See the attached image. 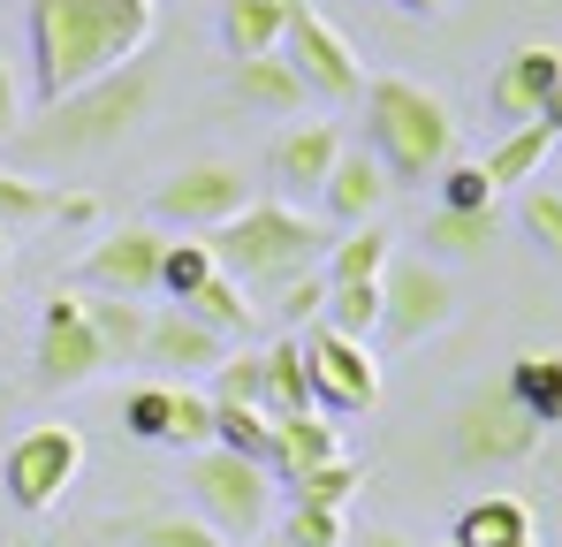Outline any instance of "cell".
Wrapping results in <instances>:
<instances>
[{"mask_svg": "<svg viewBox=\"0 0 562 547\" xmlns=\"http://www.w3.org/2000/svg\"><path fill=\"white\" fill-rule=\"evenodd\" d=\"M228 99H236V107H251V114H296V107H304V85L289 77V62H281V54H259V62H236Z\"/></svg>", "mask_w": 562, "mask_h": 547, "instance_id": "d4e9b609", "label": "cell"}, {"mask_svg": "<svg viewBox=\"0 0 562 547\" xmlns=\"http://www.w3.org/2000/svg\"><path fill=\"white\" fill-rule=\"evenodd\" d=\"M160 252H168V236L153 228V221H122V228H106L92 252H85V289L92 297H153V281H160Z\"/></svg>", "mask_w": 562, "mask_h": 547, "instance_id": "7c38bea8", "label": "cell"}, {"mask_svg": "<svg viewBox=\"0 0 562 547\" xmlns=\"http://www.w3.org/2000/svg\"><path fill=\"white\" fill-rule=\"evenodd\" d=\"M486 236H494V213H434L426 221V244H441V252H486Z\"/></svg>", "mask_w": 562, "mask_h": 547, "instance_id": "d590c367", "label": "cell"}, {"mask_svg": "<svg viewBox=\"0 0 562 547\" xmlns=\"http://www.w3.org/2000/svg\"><path fill=\"white\" fill-rule=\"evenodd\" d=\"M366 130H373V160L387 190H411V182L441 176L449 153H457V114L449 99L411 77H373L366 85Z\"/></svg>", "mask_w": 562, "mask_h": 547, "instance_id": "3957f363", "label": "cell"}, {"mask_svg": "<svg viewBox=\"0 0 562 547\" xmlns=\"http://www.w3.org/2000/svg\"><path fill=\"white\" fill-rule=\"evenodd\" d=\"M122 426L137 434V442H160L168 449V434H176V388L160 380V388H137L130 403H122Z\"/></svg>", "mask_w": 562, "mask_h": 547, "instance_id": "1f68e13d", "label": "cell"}, {"mask_svg": "<svg viewBox=\"0 0 562 547\" xmlns=\"http://www.w3.org/2000/svg\"><path fill=\"white\" fill-rule=\"evenodd\" d=\"M395 8H411V15H441L449 0H395Z\"/></svg>", "mask_w": 562, "mask_h": 547, "instance_id": "f6af8a7d", "label": "cell"}, {"mask_svg": "<svg viewBox=\"0 0 562 547\" xmlns=\"http://www.w3.org/2000/svg\"><path fill=\"white\" fill-rule=\"evenodd\" d=\"M205 403H259V350H228L213 365V395Z\"/></svg>", "mask_w": 562, "mask_h": 547, "instance_id": "8d00e7d4", "label": "cell"}, {"mask_svg": "<svg viewBox=\"0 0 562 547\" xmlns=\"http://www.w3.org/2000/svg\"><path fill=\"white\" fill-rule=\"evenodd\" d=\"M176 312H190V320H198L205 335H221V343H228V335H244V327L259 320V304H251V297H244V289L228 281V274H205V281L190 289Z\"/></svg>", "mask_w": 562, "mask_h": 547, "instance_id": "484cf974", "label": "cell"}, {"mask_svg": "<svg viewBox=\"0 0 562 547\" xmlns=\"http://www.w3.org/2000/svg\"><path fill=\"white\" fill-rule=\"evenodd\" d=\"M259 411L267 418H304L312 403V365H304V335H281L274 350H259Z\"/></svg>", "mask_w": 562, "mask_h": 547, "instance_id": "ffe728a7", "label": "cell"}, {"mask_svg": "<svg viewBox=\"0 0 562 547\" xmlns=\"http://www.w3.org/2000/svg\"><path fill=\"white\" fill-rule=\"evenodd\" d=\"M517 540H532V517L517 494H486L457 517V547H517Z\"/></svg>", "mask_w": 562, "mask_h": 547, "instance_id": "83f0119b", "label": "cell"}, {"mask_svg": "<svg viewBox=\"0 0 562 547\" xmlns=\"http://www.w3.org/2000/svg\"><path fill=\"white\" fill-rule=\"evenodd\" d=\"M319 205L342 221V228H366L380 205H387V176H380L373 153H335V168H327V182H319Z\"/></svg>", "mask_w": 562, "mask_h": 547, "instance_id": "ac0fdd59", "label": "cell"}, {"mask_svg": "<svg viewBox=\"0 0 562 547\" xmlns=\"http://www.w3.org/2000/svg\"><path fill=\"white\" fill-rule=\"evenodd\" d=\"M130 540H137V547H228L213 525H198V517H183V510L137 517V525H130Z\"/></svg>", "mask_w": 562, "mask_h": 547, "instance_id": "d6a6232c", "label": "cell"}, {"mask_svg": "<svg viewBox=\"0 0 562 547\" xmlns=\"http://www.w3.org/2000/svg\"><path fill=\"white\" fill-rule=\"evenodd\" d=\"M555 77H562V46H540V38L509 46V54L494 62V77H486V114L509 122V130L540 122V107H548Z\"/></svg>", "mask_w": 562, "mask_h": 547, "instance_id": "5bb4252c", "label": "cell"}, {"mask_svg": "<svg viewBox=\"0 0 562 547\" xmlns=\"http://www.w3.org/2000/svg\"><path fill=\"white\" fill-rule=\"evenodd\" d=\"M304 365H312V403L319 411H373L380 403V365L366 343H342L327 327L304 335Z\"/></svg>", "mask_w": 562, "mask_h": 547, "instance_id": "4fadbf2b", "label": "cell"}, {"mask_svg": "<svg viewBox=\"0 0 562 547\" xmlns=\"http://www.w3.org/2000/svg\"><path fill=\"white\" fill-rule=\"evenodd\" d=\"M153 107V62H130L99 85L69 91L54 107H38L31 122H15V160H38V168H69V160H92V153H114Z\"/></svg>", "mask_w": 562, "mask_h": 547, "instance_id": "7a4b0ae2", "label": "cell"}, {"mask_svg": "<svg viewBox=\"0 0 562 547\" xmlns=\"http://www.w3.org/2000/svg\"><path fill=\"white\" fill-rule=\"evenodd\" d=\"M366 547H411V540H403V533H387V525H373V533H366Z\"/></svg>", "mask_w": 562, "mask_h": 547, "instance_id": "ee69618b", "label": "cell"}, {"mask_svg": "<svg viewBox=\"0 0 562 547\" xmlns=\"http://www.w3.org/2000/svg\"><path fill=\"white\" fill-rule=\"evenodd\" d=\"M281 547H342L350 540V525H342V510H312V502H289V517H281Z\"/></svg>", "mask_w": 562, "mask_h": 547, "instance_id": "836d02e7", "label": "cell"}, {"mask_svg": "<svg viewBox=\"0 0 562 547\" xmlns=\"http://www.w3.org/2000/svg\"><path fill=\"white\" fill-rule=\"evenodd\" d=\"M502 395H509L540 434L562 426V350H517L509 372H502Z\"/></svg>", "mask_w": 562, "mask_h": 547, "instance_id": "44dd1931", "label": "cell"}, {"mask_svg": "<svg viewBox=\"0 0 562 547\" xmlns=\"http://www.w3.org/2000/svg\"><path fill=\"white\" fill-rule=\"evenodd\" d=\"M0 267H8V236H0Z\"/></svg>", "mask_w": 562, "mask_h": 547, "instance_id": "bcb514c9", "label": "cell"}, {"mask_svg": "<svg viewBox=\"0 0 562 547\" xmlns=\"http://www.w3.org/2000/svg\"><path fill=\"white\" fill-rule=\"evenodd\" d=\"M342 456V434L327 426V411H304V418H274V456H267V479L296 487L304 471L335 464Z\"/></svg>", "mask_w": 562, "mask_h": 547, "instance_id": "d6986e66", "label": "cell"}, {"mask_svg": "<svg viewBox=\"0 0 562 547\" xmlns=\"http://www.w3.org/2000/svg\"><path fill=\"white\" fill-rule=\"evenodd\" d=\"M366 487V464H350V456H335V464H319V471H304L296 487H289V502H312V510H342L350 494Z\"/></svg>", "mask_w": 562, "mask_h": 547, "instance_id": "4dcf8cb0", "label": "cell"}, {"mask_svg": "<svg viewBox=\"0 0 562 547\" xmlns=\"http://www.w3.org/2000/svg\"><path fill=\"white\" fill-rule=\"evenodd\" d=\"M213 449L244 456V464H267L274 456V418L259 403H213Z\"/></svg>", "mask_w": 562, "mask_h": 547, "instance_id": "f1b7e54d", "label": "cell"}, {"mask_svg": "<svg viewBox=\"0 0 562 547\" xmlns=\"http://www.w3.org/2000/svg\"><path fill=\"white\" fill-rule=\"evenodd\" d=\"M532 449H540V426L502 395V380L471 388L464 403H457V464L486 471V464H525Z\"/></svg>", "mask_w": 562, "mask_h": 547, "instance_id": "30bf717a", "label": "cell"}, {"mask_svg": "<svg viewBox=\"0 0 562 547\" xmlns=\"http://www.w3.org/2000/svg\"><path fill=\"white\" fill-rule=\"evenodd\" d=\"M77 304H85V327H92L99 358L106 365H130L137 350H145V304H130V297H92V289H77Z\"/></svg>", "mask_w": 562, "mask_h": 547, "instance_id": "cb8c5ba5", "label": "cell"}, {"mask_svg": "<svg viewBox=\"0 0 562 547\" xmlns=\"http://www.w3.org/2000/svg\"><path fill=\"white\" fill-rule=\"evenodd\" d=\"M251 547H281V540H251Z\"/></svg>", "mask_w": 562, "mask_h": 547, "instance_id": "7dc6e473", "label": "cell"}, {"mask_svg": "<svg viewBox=\"0 0 562 547\" xmlns=\"http://www.w3.org/2000/svg\"><path fill=\"white\" fill-rule=\"evenodd\" d=\"M205 274H213V252H205V236H190V244H168V252H160V281H153V289H168V297L183 304Z\"/></svg>", "mask_w": 562, "mask_h": 547, "instance_id": "e575fe53", "label": "cell"}, {"mask_svg": "<svg viewBox=\"0 0 562 547\" xmlns=\"http://www.w3.org/2000/svg\"><path fill=\"white\" fill-rule=\"evenodd\" d=\"M525 228L562 259V198H555V190H525Z\"/></svg>", "mask_w": 562, "mask_h": 547, "instance_id": "60d3db41", "label": "cell"}, {"mask_svg": "<svg viewBox=\"0 0 562 547\" xmlns=\"http://www.w3.org/2000/svg\"><path fill=\"white\" fill-rule=\"evenodd\" d=\"M289 8L296 0H221V46H228V62L274 54L281 31H289Z\"/></svg>", "mask_w": 562, "mask_h": 547, "instance_id": "7402d4cb", "label": "cell"}, {"mask_svg": "<svg viewBox=\"0 0 562 547\" xmlns=\"http://www.w3.org/2000/svg\"><path fill=\"white\" fill-rule=\"evenodd\" d=\"M319 327H327V335H342V343H366V335L380 327V281L327 289V304H319Z\"/></svg>", "mask_w": 562, "mask_h": 547, "instance_id": "f546056e", "label": "cell"}, {"mask_svg": "<svg viewBox=\"0 0 562 547\" xmlns=\"http://www.w3.org/2000/svg\"><path fill=\"white\" fill-rule=\"evenodd\" d=\"M92 213H99L92 190H61V182H38L23 168H0V236L38 228V221H92Z\"/></svg>", "mask_w": 562, "mask_h": 547, "instance_id": "2e32d148", "label": "cell"}, {"mask_svg": "<svg viewBox=\"0 0 562 547\" xmlns=\"http://www.w3.org/2000/svg\"><path fill=\"white\" fill-rule=\"evenodd\" d=\"M274 54L289 62V77H296L304 91H319V99H358V91H366V62H358V46H350L312 0L289 8V31H281Z\"/></svg>", "mask_w": 562, "mask_h": 547, "instance_id": "ba28073f", "label": "cell"}, {"mask_svg": "<svg viewBox=\"0 0 562 547\" xmlns=\"http://www.w3.org/2000/svg\"><path fill=\"white\" fill-rule=\"evenodd\" d=\"M548 153H555V130H548V122H525V130H502V145L479 160V176L502 198V190H517V182H540Z\"/></svg>", "mask_w": 562, "mask_h": 547, "instance_id": "603a6c76", "label": "cell"}, {"mask_svg": "<svg viewBox=\"0 0 562 547\" xmlns=\"http://www.w3.org/2000/svg\"><path fill=\"white\" fill-rule=\"evenodd\" d=\"M77 471H85V434L77 426H31L0 456V487H8V502L23 517H46L77 487Z\"/></svg>", "mask_w": 562, "mask_h": 547, "instance_id": "8992f818", "label": "cell"}, {"mask_svg": "<svg viewBox=\"0 0 562 547\" xmlns=\"http://www.w3.org/2000/svg\"><path fill=\"white\" fill-rule=\"evenodd\" d=\"M153 15H160L153 0H31L23 8V31H31L38 107L99 85V77L130 69V62H145Z\"/></svg>", "mask_w": 562, "mask_h": 547, "instance_id": "6da1fadb", "label": "cell"}, {"mask_svg": "<svg viewBox=\"0 0 562 547\" xmlns=\"http://www.w3.org/2000/svg\"><path fill=\"white\" fill-rule=\"evenodd\" d=\"M540 122L555 130V145H562V77H555V91H548V107H540Z\"/></svg>", "mask_w": 562, "mask_h": 547, "instance_id": "7bdbcfd3", "label": "cell"}, {"mask_svg": "<svg viewBox=\"0 0 562 547\" xmlns=\"http://www.w3.org/2000/svg\"><path fill=\"white\" fill-rule=\"evenodd\" d=\"M387 259H395V244H387V228L380 221H366V228H350L342 244H327V289H350V281H380L387 274Z\"/></svg>", "mask_w": 562, "mask_h": 547, "instance_id": "4316f807", "label": "cell"}, {"mask_svg": "<svg viewBox=\"0 0 562 547\" xmlns=\"http://www.w3.org/2000/svg\"><path fill=\"white\" fill-rule=\"evenodd\" d=\"M517 547H540V540H517Z\"/></svg>", "mask_w": 562, "mask_h": 547, "instance_id": "c3c4849f", "label": "cell"}, {"mask_svg": "<svg viewBox=\"0 0 562 547\" xmlns=\"http://www.w3.org/2000/svg\"><path fill=\"white\" fill-rule=\"evenodd\" d=\"M205 252H213V274H228L236 289H289V281H304V274H319L327 259V228L319 221H304L296 205H244L228 228H213L205 236Z\"/></svg>", "mask_w": 562, "mask_h": 547, "instance_id": "277c9868", "label": "cell"}, {"mask_svg": "<svg viewBox=\"0 0 562 547\" xmlns=\"http://www.w3.org/2000/svg\"><path fill=\"white\" fill-rule=\"evenodd\" d=\"M92 372H106V358H99L92 327H85V304H77V289H54V297H46V312H38L31 380H38L46 395H61V388H85Z\"/></svg>", "mask_w": 562, "mask_h": 547, "instance_id": "8fae6325", "label": "cell"}, {"mask_svg": "<svg viewBox=\"0 0 562 547\" xmlns=\"http://www.w3.org/2000/svg\"><path fill=\"white\" fill-rule=\"evenodd\" d=\"M190 494H198V525H213L221 540L251 547L267 533V517H274V479H267V464H244V456L228 449H198L190 456Z\"/></svg>", "mask_w": 562, "mask_h": 547, "instance_id": "5b68a950", "label": "cell"}, {"mask_svg": "<svg viewBox=\"0 0 562 547\" xmlns=\"http://www.w3.org/2000/svg\"><path fill=\"white\" fill-rule=\"evenodd\" d=\"M168 449H213V403L198 395V388H176V434H168Z\"/></svg>", "mask_w": 562, "mask_h": 547, "instance_id": "f35d334b", "label": "cell"}, {"mask_svg": "<svg viewBox=\"0 0 562 547\" xmlns=\"http://www.w3.org/2000/svg\"><path fill=\"white\" fill-rule=\"evenodd\" d=\"M449 320H457V281L449 274L426 267V259H387V274H380V327L395 343H426Z\"/></svg>", "mask_w": 562, "mask_h": 547, "instance_id": "9c48e42d", "label": "cell"}, {"mask_svg": "<svg viewBox=\"0 0 562 547\" xmlns=\"http://www.w3.org/2000/svg\"><path fill=\"white\" fill-rule=\"evenodd\" d=\"M449 547H457V540H449Z\"/></svg>", "mask_w": 562, "mask_h": 547, "instance_id": "681fc988", "label": "cell"}, {"mask_svg": "<svg viewBox=\"0 0 562 547\" xmlns=\"http://www.w3.org/2000/svg\"><path fill=\"white\" fill-rule=\"evenodd\" d=\"M267 304H274V320H281V327L296 335L304 320H319V304H327V281H319V274H304V281H289V289H274Z\"/></svg>", "mask_w": 562, "mask_h": 547, "instance_id": "ab89813d", "label": "cell"}, {"mask_svg": "<svg viewBox=\"0 0 562 547\" xmlns=\"http://www.w3.org/2000/svg\"><path fill=\"white\" fill-rule=\"evenodd\" d=\"M441 213H494V190L471 160H449L441 168Z\"/></svg>", "mask_w": 562, "mask_h": 547, "instance_id": "74e56055", "label": "cell"}, {"mask_svg": "<svg viewBox=\"0 0 562 547\" xmlns=\"http://www.w3.org/2000/svg\"><path fill=\"white\" fill-rule=\"evenodd\" d=\"M15 122H23V91H15V69L0 54V137H15Z\"/></svg>", "mask_w": 562, "mask_h": 547, "instance_id": "b9f144b4", "label": "cell"}, {"mask_svg": "<svg viewBox=\"0 0 562 547\" xmlns=\"http://www.w3.org/2000/svg\"><path fill=\"white\" fill-rule=\"evenodd\" d=\"M335 153H342V130H335V122H296V130L274 137L267 176H274L281 190H319L327 168H335Z\"/></svg>", "mask_w": 562, "mask_h": 547, "instance_id": "e0dca14e", "label": "cell"}, {"mask_svg": "<svg viewBox=\"0 0 562 547\" xmlns=\"http://www.w3.org/2000/svg\"><path fill=\"white\" fill-rule=\"evenodd\" d=\"M137 358L160 365V372H168V388H183L190 372H213V365L228 358V343H221V335H205L190 312L168 304V312H153V320H145V350H137Z\"/></svg>", "mask_w": 562, "mask_h": 547, "instance_id": "9a60e30c", "label": "cell"}, {"mask_svg": "<svg viewBox=\"0 0 562 547\" xmlns=\"http://www.w3.org/2000/svg\"><path fill=\"white\" fill-rule=\"evenodd\" d=\"M251 205V182L236 160H190L153 190V228H190V236H213L228 228L236 213Z\"/></svg>", "mask_w": 562, "mask_h": 547, "instance_id": "52a82bcc", "label": "cell"}]
</instances>
